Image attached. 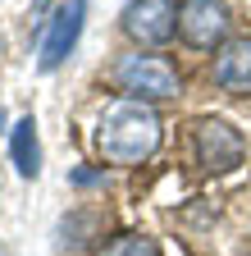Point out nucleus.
<instances>
[{
    "label": "nucleus",
    "mask_w": 251,
    "mask_h": 256,
    "mask_svg": "<svg viewBox=\"0 0 251 256\" xmlns=\"http://www.w3.org/2000/svg\"><path fill=\"white\" fill-rule=\"evenodd\" d=\"M165 138V124L155 114L151 101H114L105 114H101V128H96V142H101V156L110 165H142V160L155 156Z\"/></svg>",
    "instance_id": "nucleus-1"
},
{
    "label": "nucleus",
    "mask_w": 251,
    "mask_h": 256,
    "mask_svg": "<svg viewBox=\"0 0 251 256\" xmlns=\"http://www.w3.org/2000/svg\"><path fill=\"white\" fill-rule=\"evenodd\" d=\"M187 146H192V165L206 170V174H229V170L242 165V156H247L242 133H238L229 119H219V114H201V119H192Z\"/></svg>",
    "instance_id": "nucleus-2"
},
{
    "label": "nucleus",
    "mask_w": 251,
    "mask_h": 256,
    "mask_svg": "<svg viewBox=\"0 0 251 256\" xmlns=\"http://www.w3.org/2000/svg\"><path fill=\"white\" fill-rule=\"evenodd\" d=\"M114 82L128 92L133 101H165V96H178L183 92V78H178L174 64L165 55H142V50L123 55L114 64Z\"/></svg>",
    "instance_id": "nucleus-3"
},
{
    "label": "nucleus",
    "mask_w": 251,
    "mask_h": 256,
    "mask_svg": "<svg viewBox=\"0 0 251 256\" xmlns=\"http://www.w3.org/2000/svg\"><path fill=\"white\" fill-rule=\"evenodd\" d=\"M229 5L224 0H178V32L192 50H215L229 42Z\"/></svg>",
    "instance_id": "nucleus-4"
},
{
    "label": "nucleus",
    "mask_w": 251,
    "mask_h": 256,
    "mask_svg": "<svg viewBox=\"0 0 251 256\" xmlns=\"http://www.w3.org/2000/svg\"><path fill=\"white\" fill-rule=\"evenodd\" d=\"M119 18L137 46H165L178 32V0H128Z\"/></svg>",
    "instance_id": "nucleus-5"
},
{
    "label": "nucleus",
    "mask_w": 251,
    "mask_h": 256,
    "mask_svg": "<svg viewBox=\"0 0 251 256\" xmlns=\"http://www.w3.org/2000/svg\"><path fill=\"white\" fill-rule=\"evenodd\" d=\"M82 18H87V0H64V5L55 10L50 28H46V42H41V74H55L59 64L69 60V50L78 46V32H82Z\"/></svg>",
    "instance_id": "nucleus-6"
},
{
    "label": "nucleus",
    "mask_w": 251,
    "mask_h": 256,
    "mask_svg": "<svg viewBox=\"0 0 251 256\" xmlns=\"http://www.w3.org/2000/svg\"><path fill=\"white\" fill-rule=\"evenodd\" d=\"M215 82L229 96H247L251 92V37H233L219 46L215 55Z\"/></svg>",
    "instance_id": "nucleus-7"
},
{
    "label": "nucleus",
    "mask_w": 251,
    "mask_h": 256,
    "mask_svg": "<svg viewBox=\"0 0 251 256\" xmlns=\"http://www.w3.org/2000/svg\"><path fill=\"white\" fill-rule=\"evenodd\" d=\"M9 156H14V170L23 178H37L41 174V146H37V119L32 114H23L9 128Z\"/></svg>",
    "instance_id": "nucleus-8"
},
{
    "label": "nucleus",
    "mask_w": 251,
    "mask_h": 256,
    "mask_svg": "<svg viewBox=\"0 0 251 256\" xmlns=\"http://www.w3.org/2000/svg\"><path fill=\"white\" fill-rule=\"evenodd\" d=\"M101 256H165V252H160V242L146 238V234H114Z\"/></svg>",
    "instance_id": "nucleus-9"
},
{
    "label": "nucleus",
    "mask_w": 251,
    "mask_h": 256,
    "mask_svg": "<svg viewBox=\"0 0 251 256\" xmlns=\"http://www.w3.org/2000/svg\"><path fill=\"white\" fill-rule=\"evenodd\" d=\"M101 178H105L101 170H78V174H73V183H78V188H91V183H101Z\"/></svg>",
    "instance_id": "nucleus-10"
},
{
    "label": "nucleus",
    "mask_w": 251,
    "mask_h": 256,
    "mask_svg": "<svg viewBox=\"0 0 251 256\" xmlns=\"http://www.w3.org/2000/svg\"><path fill=\"white\" fill-rule=\"evenodd\" d=\"M0 256H5V252H0Z\"/></svg>",
    "instance_id": "nucleus-11"
}]
</instances>
